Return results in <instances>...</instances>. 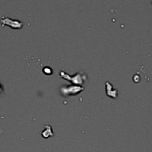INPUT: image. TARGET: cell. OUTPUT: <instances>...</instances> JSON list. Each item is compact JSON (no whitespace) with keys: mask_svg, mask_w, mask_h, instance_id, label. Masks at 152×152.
Returning a JSON list of instances; mask_svg holds the SVG:
<instances>
[]
</instances>
